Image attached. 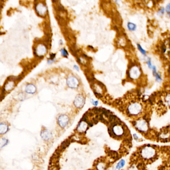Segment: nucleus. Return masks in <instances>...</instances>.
<instances>
[{
  "mask_svg": "<svg viewBox=\"0 0 170 170\" xmlns=\"http://www.w3.org/2000/svg\"><path fill=\"white\" fill-rule=\"evenodd\" d=\"M8 143V140L6 139H2L0 141V148H3L7 145Z\"/></svg>",
  "mask_w": 170,
  "mask_h": 170,
  "instance_id": "15",
  "label": "nucleus"
},
{
  "mask_svg": "<svg viewBox=\"0 0 170 170\" xmlns=\"http://www.w3.org/2000/svg\"><path fill=\"white\" fill-rule=\"evenodd\" d=\"M130 76L131 78L136 79L139 77L140 75V71L139 68L137 66H134L130 71Z\"/></svg>",
  "mask_w": 170,
  "mask_h": 170,
  "instance_id": "7",
  "label": "nucleus"
},
{
  "mask_svg": "<svg viewBox=\"0 0 170 170\" xmlns=\"http://www.w3.org/2000/svg\"><path fill=\"white\" fill-rule=\"evenodd\" d=\"M55 54H53V53H52L50 55V60H54V59L55 58Z\"/></svg>",
  "mask_w": 170,
  "mask_h": 170,
  "instance_id": "26",
  "label": "nucleus"
},
{
  "mask_svg": "<svg viewBox=\"0 0 170 170\" xmlns=\"http://www.w3.org/2000/svg\"><path fill=\"white\" fill-rule=\"evenodd\" d=\"M87 127L88 125L85 122L81 121L77 127V130L80 132H83L87 130Z\"/></svg>",
  "mask_w": 170,
  "mask_h": 170,
  "instance_id": "14",
  "label": "nucleus"
},
{
  "mask_svg": "<svg viewBox=\"0 0 170 170\" xmlns=\"http://www.w3.org/2000/svg\"><path fill=\"white\" fill-rule=\"evenodd\" d=\"M61 53L63 55V56L64 57H67L68 55V52L67 51V50L64 49H61Z\"/></svg>",
  "mask_w": 170,
  "mask_h": 170,
  "instance_id": "22",
  "label": "nucleus"
},
{
  "mask_svg": "<svg viewBox=\"0 0 170 170\" xmlns=\"http://www.w3.org/2000/svg\"><path fill=\"white\" fill-rule=\"evenodd\" d=\"M68 85L71 88H75L78 86V81L75 77H70L67 80Z\"/></svg>",
  "mask_w": 170,
  "mask_h": 170,
  "instance_id": "13",
  "label": "nucleus"
},
{
  "mask_svg": "<svg viewBox=\"0 0 170 170\" xmlns=\"http://www.w3.org/2000/svg\"><path fill=\"white\" fill-rule=\"evenodd\" d=\"M112 131L113 133L114 134V135H116V136L122 135L124 132L123 128L121 126H117V125H115L113 127Z\"/></svg>",
  "mask_w": 170,
  "mask_h": 170,
  "instance_id": "11",
  "label": "nucleus"
},
{
  "mask_svg": "<svg viewBox=\"0 0 170 170\" xmlns=\"http://www.w3.org/2000/svg\"><path fill=\"white\" fill-rule=\"evenodd\" d=\"M25 91L28 94H34L36 92V87L32 84H28L25 88Z\"/></svg>",
  "mask_w": 170,
  "mask_h": 170,
  "instance_id": "9",
  "label": "nucleus"
},
{
  "mask_svg": "<svg viewBox=\"0 0 170 170\" xmlns=\"http://www.w3.org/2000/svg\"><path fill=\"white\" fill-rule=\"evenodd\" d=\"M15 85H16V82L15 81L7 79V82L5 83L4 87V91L5 92H9L11 90H12L15 86Z\"/></svg>",
  "mask_w": 170,
  "mask_h": 170,
  "instance_id": "4",
  "label": "nucleus"
},
{
  "mask_svg": "<svg viewBox=\"0 0 170 170\" xmlns=\"http://www.w3.org/2000/svg\"><path fill=\"white\" fill-rule=\"evenodd\" d=\"M143 110L142 105L138 102H133L128 108V112L130 115H136L140 114Z\"/></svg>",
  "mask_w": 170,
  "mask_h": 170,
  "instance_id": "2",
  "label": "nucleus"
},
{
  "mask_svg": "<svg viewBox=\"0 0 170 170\" xmlns=\"http://www.w3.org/2000/svg\"><path fill=\"white\" fill-rule=\"evenodd\" d=\"M9 130V126L5 122L0 123V134L3 135L8 132Z\"/></svg>",
  "mask_w": 170,
  "mask_h": 170,
  "instance_id": "8",
  "label": "nucleus"
},
{
  "mask_svg": "<svg viewBox=\"0 0 170 170\" xmlns=\"http://www.w3.org/2000/svg\"><path fill=\"white\" fill-rule=\"evenodd\" d=\"M74 67H75V69H76V70H79V68H78V67L77 66H74Z\"/></svg>",
  "mask_w": 170,
  "mask_h": 170,
  "instance_id": "28",
  "label": "nucleus"
},
{
  "mask_svg": "<svg viewBox=\"0 0 170 170\" xmlns=\"http://www.w3.org/2000/svg\"><path fill=\"white\" fill-rule=\"evenodd\" d=\"M84 99L83 97L81 96V95H79L76 97L74 101L75 105L77 107H78V108H80L82 107L83 105H84Z\"/></svg>",
  "mask_w": 170,
  "mask_h": 170,
  "instance_id": "10",
  "label": "nucleus"
},
{
  "mask_svg": "<svg viewBox=\"0 0 170 170\" xmlns=\"http://www.w3.org/2000/svg\"><path fill=\"white\" fill-rule=\"evenodd\" d=\"M58 123L61 127H64L66 126L69 122V118L65 115H60L58 119Z\"/></svg>",
  "mask_w": 170,
  "mask_h": 170,
  "instance_id": "6",
  "label": "nucleus"
},
{
  "mask_svg": "<svg viewBox=\"0 0 170 170\" xmlns=\"http://www.w3.org/2000/svg\"><path fill=\"white\" fill-rule=\"evenodd\" d=\"M127 27L128 28V29L131 31H133L136 30V26L135 24H134L133 23H128L127 24Z\"/></svg>",
  "mask_w": 170,
  "mask_h": 170,
  "instance_id": "18",
  "label": "nucleus"
},
{
  "mask_svg": "<svg viewBox=\"0 0 170 170\" xmlns=\"http://www.w3.org/2000/svg\"><path fill=\"white\" fill-rule=\"evenodd\" d=\"M35 8L39 16H43L46 11V7L42 4H36Z\"/></svg>",
  "mask_w": 170,
  "mask_h": 170,
  "instance_id": "5",
  "label": "nucleus"
},
{
  "mask_svg": "<svg viewBox=\"0 0 170 170\" xmlns=\"http://www.w3.org/2000/svg\"><path fill=\"white\" fill-rule=\"evenodd\" d=\"M92 103L94 105H95V106H97V104H98V101H94V100L93 101V100H92Z\"/></svg>",
  "mask_w": 170,
  "mask_h": 170,
  "instance_id": "27",
  "label": "nucleus"
},
{
  "mask_svg": "<svg viewBox=\"0 0 170 170\" xmlns=\"http://www.w3.org/2000/svg\"><path fill=\"white\" fill-rule=\"evenodd\" d=\"M41 136L43 140L47 141L51 138L52 134L47 130H44L42 131L41 133Z\"/></svg>",
  "mask_w": 170,
  "mask_h": 170,
  "instance_id": "12",
  "label": "nucleus"
},
{
  "mask_svg": "<svg viewBox=\"0 0 170 170\" xmlns=\"http://www.w3.org/2000/svg\"><path fill=\"white\" fill-rule=\"evenodd\" d=\"M34 53L35 55L39 58L43 56V55L46 53L45 47L42 45H38L37 48H34Z\"/></svg>",
  "mask_w": 170,
  "mask_h": 170,
  "instance_id": "3",
  "label": "nucleus"
},
{
  "mask_svg": "<svg viewBox=\"0 0 170 170\" xmlns=\"http://www.w3.org/2000/svg\"><path fill=\"white\" fill-rule=\"evenodd\" d=\"M154 76H155L156 81H157L158 82H161L162 81L161 75V74L160 73H157L156 74H155Z\"/></svg>",
  "mask_w": 170,
  "mask_h": 170,
  "instance_id": "20",
  "label": "nucleus"
},
{
  "mask_svg": "<svg viewBox=\"0 0 170 170\" xmlns=\"http://www.w3.org/2000/svg\"><path fill=\"white\" fill-rule=\"evenodd\" d=\"M165 101L167 105L170 107V93L167 94L165 97Z\"/></svg>",
  "mask_w": 170,
  "mask_h": 170,
  "instance_id": "17",
  "label": "nucleus"
},
{
  "mask_svg": "<svg viewBox=\"0 0 170 170\" xmlns=\"http://www.w3.org/2000/svg\"><path fill=\"white\" fill-rule=\"evenodd\" d=\"M125 164V162L124 160H122L116 166V169L120 170L121 169H122V168L124 166V165Z\"/></svg>",
  "mask_w": 170,
  "mask_h": 170,
  "instance_id": "16",
  "label": "nucleus"
},
{
  "mask_svg": "<svg viewBox=\"0 0 170 170\" xmlns=\"http://www.w3.org/2000/svg\"><path fill=\"white\" fill-rule=\"evenodd\" d=\"M147 64L148 65V66L149 67V68L150 69H152V67L153 66V65H152V62H151V60L150 59H149L147 61Z\"/></svg>",
  "mask_w": 170,
  "mask_h": 170,
  "instance_id": "23",
  "label": "nucleus"
},
{
  "mask_svg": "<svg viewBox=\"0 0 170 170\" xmlns=\"http://www.w3.org/2000/svg\"><path fill=\"white\" fill-rule=\"evenodd\" d=\"M140 154L144 163H140L137 166L138 168H141L142 170H170V146L147 145L141 149Z\"/></svg>",
  "mask_w": 170,
  "mask_h": 170,
  "instance_id": "1",
  "label": "nucleus"
},
{
  "mask_svg": "<svg viewBox=\"0 0 170 170\" xmlns=\"http://www.w3.org/2000/svg\"><path fill=\"white\" fill-rule=\"evenodd\" d=\"M137 47H138V48L139 49V50H140V51L141 52V53H142L143 55H145V54H146V51L142 48V47H141L140 45L138 44V45H137Z\"/></svg>",
  "mask_w": 170,
  "mask_h": 170,
  "instance_id": "21",
  "label": "nucleus"
},
{
  "mask_svg": "<svg viewBox=\"0 0 170 170\" xmlns=\"http://www.w3.org/2000/svg\"><path fill=\"white\" fill-rule=\"evenodd\" d=\"M166 12L167 13V15L169 16H170V4H168L167 5L166 8Z\"/></svg>",
  "mask_w": 170,
  "mask_h": 170,
  "instance_id": "24",
  "label": "nucleus"
},
{
  "mask_svg": "<svg viewBox=\"0 0 170 170\" xmlns=\"http://www.w3.org/2000/svg\"><path fill=\"white\" fill-rule=\"evenodd\" d=\"M97 170H104L105 169V164L103 163H99L97 166Z\"/></svg>",
  "mask_w": 170,
  "mask_h": 170,
  "instance_id": "19",
  "label": "nucleus"
},
{
  "mask_svg": "<svg viewBox=\"0 0 170 170\" xmlns=\"http://www.w3.org/2000/svg\"><path fill=\"white\" fill-rule=\"evenodd\" d=\"M165 10L164 9V8H162L158 12V15H160V16H162L165 13Z\"/></svg>",
  "mask_w": 170,
  "mask_h": 170,
  "instance_id": "25",
  "label": "nucleus"
}]
</instances>
